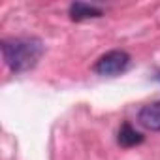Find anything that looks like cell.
Here are the masks:
<instances>
[{
    "mask_svg": "<svg viewBox=\"0 0 160 160\" xmlns=\"http://www.w3.org/2000/svg\"><path fill=\"white\" fill-rule=\"evenodd\" d=\"M0 49H2V57H4L6 66L15 73H23V72L32 70L43 55V43L38 38L2 40Z\"/></svg>",
    "mask_w": 160,
    "mask_h": 160,
    "instance_id": "obj_1",
    "label": "cell"
},
{
    "mask_svg": "<svg viewBox=\"0 0 160 160\" xmlns=\"http://www.w3.org/2000/svg\"><path fill=\"white\" fill-rule=\"evenodd\" d=\"M128 66H130V55H128L126 51L113 49V51H108L106 55H102V57L96 60L94 72L100 73V75L113 77V75H119V73L126 72Z\"/></svg>",
    "mask_w": 160,
    "mask_h": 160,
    "instance_id": "obj_2",
    "label": "cell"
},
{
    "mask_svg": "<svg viewBox=\"0 0 160 160\" xmlns=\"http://www.w3.org/2000/svg\"><path fill=\"white\" fill-rule=\"evenodd\" d=\"M138 122L151 132H160V100L143 106L138 113Z\"/></svg>",
    "mask_w": 160,
    "mask_h": 160,
    "instance_id": "obj_3",
    "label": "cell"
},
{
    "mask_svg": "<svg viewBox=\"0 0 160 160\" xmlns=\"http://www.w3.org/2000/svg\"><path fill=\"white\" fill-rule=\"evenodd\" d=\"M102 15H104V12L98 6L85 4V2L70 4V17L73 21H87V19H96V17H102Z\"/></svg>",
    "mask_w": 160,
    "mask_h": 160,
    "instance_id": "obj_4",
    "label": "cell"
},
{
    "mask_svg": "<svg viewBox=\"0 0 160 160\" xmlns=\"http://www.w3.org/2000/svg\"><path fill=\"white\" fill-rule=\"evenodd\" d=\"M117 141L121 147H136L143 141V136L128 122H124L121 128H119V134H117Z\"/></svg>",
    "mask_w": 160,
    "mask_h": 160,
    "instance_id": "obj_5",
    "label": "cell"
},
{
    "mask_svg": "<svg viewBox=\"0 0 160 160\" xmlns=\"http://www.w3.org/2000/svg\"><path fill=\"white\" fill-rule=\"evenodd\" d=\"M154 79H156V81H160V72H158V73L154 75Z\"/></svg>",
    "mask_w": 160,
    "mask_h": 160,
    "instance_id": "obj_6",
    "label": "cell"
}]
</instances>
